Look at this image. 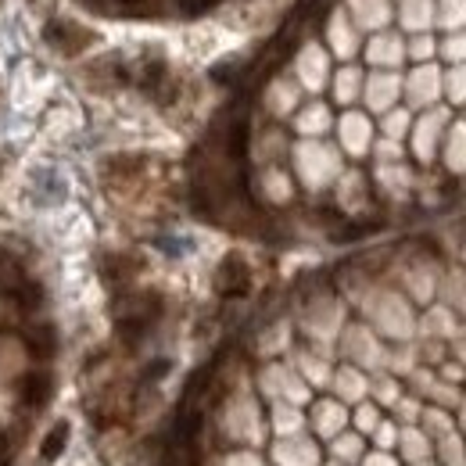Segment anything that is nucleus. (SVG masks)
<instances>
[{
	"label": "nucleus",
	"mask_w": 466,
	"mask_h": 466,
	"mask_svg": "<svg viewBox=\"0 0 466 466\" xmlns=\"http://www.w3.org/2000/svg\"><path fill=\"white\" fill-rule=\"evenodd\" d=\"M445 294L452 305H460V312H466V277H449L445 280Z\"/></svg>",
	"instance_id": "nucleus-37"
},
{
	"label": "nucleus",
	"mask_w": 466,
	"mask_h": 466,
	"mask_svg": "<svg viewBox=\"0 0 466 466\" xmlns=\"http://www.w3.org/2000/svg\"><path fill=\"white\" fill-rule=\"evenodd\" d=\"M298 129H301L305 137H319L323 129H330V112H327V105H309V108H301V112H298Z\"/></svg>",
	"instance_id": "nucleus-22"
},
{
	"label": "nucleus",
	"mask_w": 466,
	"mask_h": 466,
	"mask_svg": "<svg viewBox=\"0 0 466 466\" xmlns=\"http://www.w3.org/2000/svg\"><path fill=\"white\" fill-rule=\"evenodd\" d=\"M262 391L269 395V399H288L291 406H301L305 399H309V388H305V380L294 373L291 366H280V362H273V366H266L262 370Z\"/></svg>",
	"instance_id": "nucleus-3"
},
{
	"label": "nucleus",
	"mask_w": 466,
	"mask_h": 466,
	"mask_svg": "<svg viewBox=\"0 0 466 466\" xmlns=\"http://www.w3.org/2000/svg\"><path fill=\"white\" fill-rule=\"evenodd\" d=\"M327 40H330V51H334L338 58H351V55L359 51V29H355V22L349 18L345 7H338V11L330 15V22H327Z\"/></svg>",
	"instance_id": "nucleus-9"
},
{
	"label": "nucleus",
	"mask_w": 466,
	"mask_h": 466,
	"mask_svg": "<svg viewBox=\"0 0 466 466\" xmlns=\"http://www.w3.org/2000/svg\"><path fill=\"white\" fill-rule=\"evenodd\" d=\"M434 18L445 29H466V0H441V7L434 11Z\"/></svg>",
	"instance_id": "nucleus-26"
},
{
	"label": "nucleus",
	"mask_w": 466,
	"mask_h": 466,
	"mask_svg": "<svg viewBox=\"0 0 466 466\" xmlns=\"http://www.w3.org/2000/svg\"><path fill=\"white\" fill-rule=\"evenodd\" d=\"M294 76H298V86L319 94L327 86V79H330V58H327V51L319 44H305L298 51V61H294Z\"/></svg>",
	"instance_id": "nucleus-4"
},
{
	"label": "nucleus",
	"mask_w": 466,
	"mask_h": 466,
	"mask_svg": "<svg viewBox=\"0 0 466 466\" xmlns=\"http://www.w3.org/2000/svg\"><path fill=\"white\" fill-rule=\"evenodd\" d=\"M366 312H370L373 327H377L384 338L409 341V338H412V330H416V319H412L409 301L395 291H373L370 298H366Z\"/></svg>",
	"instance_id": "nucleus-1"
},
{
	"label": "nucleus",
	"mask_w": 466,
	"mask_h": 466,
	"mask_svg": "<svg viewBox=\"0 0 466 466\" xmlns=\"http://www.w3.org/2000/svg\"><path fill=\"white\" fill-rule=\"evenodd\" d=\"M366 466H399V463H395L388 452H373V456L366 460Z\"/></svg>",
	"instance_id": "nucleus-43"
},
{
	"label": "nucleus",
	"mask_w": 466,
	"mask_h": 466,
	"mask_svg": "<svg viewBox=\"0 0 466 466\" xmlns=\"http://www.w3.org/2000/svg\"><path fill=\"white\" fill-rule=\"evenodd\" d=\"M416 384H420L423 391H431V399H438L441 406H456V402H460L456 388H449V384H438L434 377H423V373H416Z\"/></svg>",
	"instance_id": "nucleus-28"
},
{
	"label": "nucleus",
	"mask_w": 466,
	"mask_h": 466,
	"mask_svg": "<svg viewBox=\"0 0 466 466\" xmlns=\"http://www.w3.org/2000/svg\"><path fill=\"white\" fill-rule=\"evenodd\" d=\"M377 395L384 399V402H399V388H395V380H377Z\"/></svg>",
	"instance_id": "nucleus-40"
},
{
	"label": "nucleus",
	"mask_w": 466,
	"mask_h": 466,
	"mask_svg": "<svg viewBox=\"0 0 466 466\" xmlns=\"http://www.w3.org/2000/svg\"><path fill=\"white\" fill-rule=\"evenodd\" d=\"M341 305L338 301H330V298H319L309 312H305V330H309V338L312 341H319V345H330L334 341V334L341 330Z\"/></svg>",
	"instance_id": "nucleus-6"
},
{
	"label": "nucleus",
	"mask_w": 466,
	"mask_h": 466,
	"mask_svg": "<svg viewBox=\"0 0 466 466\" xmlns=\"http://www.w3.org/2000/svg\"><path fill=\"white\" fill-rule=\"evenodd\" d=\"M406 284L416 301H427V298L434 294V277H431V269H409Z\"/></svg>",
	"instance_id": "nucleus-30"
},
{
	"label": "nucleus",
	"mask_w": 466,
	"mask_h": 466,
	"mask_svg": "<svg viewBox=\"0 0 466 466\" xmlns=\"http://www.w3.org/2000/svg\"><path fill=\"white\" fill-rule=\"evenodd\" d=\"M441 90H449V97L460 105V101H466V61L463 65H456L445 79H441Z\"/></svg>",
	"instance_id": "nucleus-32"
},
{
	"label": "nucleus",
	"mask_w": 466,
	"mask_h": 466,
	"mask_svg": "<svg viewBox=\"0 0 466 466\" xmlns=\"http://www.w3.org/2000/svg\"><path fill=\"white\" fill-rule=\"evenodd\" d=\"M298 373L305 377V380H312L316 388H323L327 380H330V366H327V359H319V355H312V351H298Z\"/></svg>",
	"instance_id": "nucleus-20"
},
{
	"label": "nucleus",
	"mask_w": 466,
	"mask_h": 466,
	"mask_svg": "<svg viewBox=\"0 0 466 466\" xmlns=\"http://www.w3.org/2000/svg\"><path fill=\"white\" fill-rule=\"evenodd\" d=\"M294 166H298V176L309 190H319L341 176V155L319 140H301L294 147Z\"/></svg>",
	"instance_id": "nucleus-2"
},
{
	"label": "nucleus",
	"mask_w": 466,
	"mask_h": 466,
	"mask_svg": "<svg viewBox=\"0 0 466 466\" xmlns=\"http://www.w3.org/2000/svg\"><path fill=\"white\" fill-rule=\"evenodd\" d=\"M227 431H230L233 438H248V441H258L262 438V427H258V406H255V399L251 395H237L230 406H227Z\"/></svg>",
	"instance_id": "nucleus-7"
},
{
	"label": "nucleus",
	"mask_w": 466,
	"mask_h": 466,
	"mask_svg": "<svg viewBox=\"0 0 466 466\" xmlns=\"http://www.w3.org/2000/svg\"><path fill=\"white\" fill-rule=\"evenodd\" d=\"M409 126V116L406 112H391V116L384 118V129H388V140H399L402 133H406Z\"/></svg>",
	"instance_id": "nucleus-38"
},
{
	"label": "nucleus",
	"mask_w": 466,
	"mask_h": 466,
	"mask_svg": "<svg viewBox=\"0 0 466 466\" xmlns=\"http://www.w3.org/2000/svg\"><path fill=\"white\" fill-rule=\"evenodd\" d=\"M412 55H416V58H431V55H434V40H431V36H416V40H412Z\"/></svg>",
	"instance_id": "nucleus-39"
},
{
	"label": "nucleus",
	"mask_w": 466,
	"mask_h": 466,
	"mask_svg": "<svg viewBox=\"0 0 466 466\" xmlns=\"http://www.w3.org/2000/svg\"><path fill=\"white\" fill-rule=\"evenodd\" d=\"M359 452H362V441L359 438H338L334 441V456L345 460V463H359Z\"/></svg>",
	"instance_id": "nucleus-34"
},
{
	"label": "nucleus",
	"mask_w": 466,
	"mask_h": 466,
	"mask_svg": "<svg viewBox=\"0 0 466 466\" xmlns=\"http://www.w3.org/2000/svg\"><path fill=\"white\" fill-rule=\"evenodd\" d=\"M416 466H423V463H416Z\"/></svg>",
	"instance_id": "nucleus-44"
},
{
	"label": "nucleus",
	"mask_w": 466,
	"mask_h": 466,
	"mask_svg": "<svg viewBox=\"0 0 466 466\" xmlns=\"http://www.w3.org/2000/svg\"><path fill=\"white\" fill-rule=\"evenodd\" d=\"M273 460L280 466H319V456H316V445L305 441V438H284L273 452Z\"/></svg>",
	"instance_id": "nucleus-13"
},
{
	"label": "nucleus",
	"mask_w": 466,
	"mask_h": 466,
	"mask_svg": "<svg viewBox=\"0 0 466 466\" xmlns=\"http://www.w3.org/2000/svg\"><path fill=\"white\" fill-rule=\"evenodd\" d=\"M334 388H338V395H341V399H349V402H359V399L370 391L366 377H362L355 366H341V373L334 377Z\"/></svg>",
	"instance_id": "nucleus-19"
},
{
	"label": "nucleus",
	"mask_w": 466,
	"mask_h": 466,
	"mask_svg": "<svg viewBox=\"0 0 466 466\" xmlns=\"http://www.w3.org/2000/svg\"><path fill=\"white\" fill-rule=\"evenodd\" d=\"M262 187H266V194H269L273 201H288V198H291V179L280 173V169H266Z\"/></svg>",
	"instance_id": "nucleus-29"
},
{
	"label": "nucleus",
	"mask_w": 466,
	"mask_h": 466,
	"mask_svg": "<svg viewBox=\"0 0 466 466\" xmlns=\"http://www.w3.org/2000/svg\"><path fill=\"white\" fill-rule=\"evenodd\" d=\"M399 441H402V449H406L409 460H416V463H423V456L431 452V441H427V434H420L416 427H406V431L399 434Z\"/></svg>",
	"instance_id": "nucleus-27"
},
{
	"label": "nucleus",
	"mask_w": 466,
	"mask_h": 466,
	"mask_svg": "<svg viewBox=\"0 0 466 466\" xmlns=\"http://www.w3.org/2000/svg\"><path fill=\"white\" fill-rule=\"evenodd\" d=\"M359 427L362 431H373L377 427V409H359Z\"/></svg>",
	"instance_id": "nucleus-42"
},
{
	"label": "nucleus",
	"mask_w": 466,
	"mask_h": 466,
	"mask_svg": "<svg viewBox=\"0 0 466 466\" xmlns=\"http://www.w3.org/2000/svg\"><path fill=\"white\" fill-rule=\"evenodd\" d=\"M423 423H427V431H434L438 438H445V434H452V420L445 416V409H431V412L423 416Z\"/></svg>",
	"instance_id": "nucleus-35"
},
{
	"label": "nucleus",
	"mask_w": 466,
	"mask_h": 466,
	"mask_svg": "<svg viewBox=\"0 0 466 466\" xmlns=\"http://www.w3.org/2000/svg\"><path fill=\"white\" fill-rule=\"evenodd\" d=\"M449 122V112L445 108H431L427 116L416 122V137H412V147H416V158L420 162H431L434 151H438V137Z\"/></svg>",
	"instance_id": "nucleus-8"
},
{
	"label": "nucleus",
	"mask_w": 466,
	"mask_h": 466,
	"mask_svg": "<svg viewBox=\"0 0 466 466\" xmlns=\"http://www.w3.org/2000/svg\"><path fill=\"white\" fill-rule=\"evenodd\" d=\"M349 18L355 22V29L370 33V29H384L391 18V0H349Z\"/></svg>",
	"instance_id": "nucleus-12"
},
{
	"label": "nucleus",
	"mask_w": 466,
	"mask_h": 466,
	"mask_svg": "<svg viewBox=\"0 0 466 466\" xmlns=\"http://www.w3.org/2000/svg\"><path fill=\"white\" fill-rule=\"evenodd\" d=\"M441 460H445V466H466L463 441H460V438H456V431H452V434H445V438H441Z\"/></svg>",
	"instance_id": "nucleus-33"
},
{
	"label": "nucleus",
	"mask_w": 466,
	"mask_h": 466,
	"mask_svg": "<svg viewBox=\"0 0 466 466\" xmlns=\"http://www.w3.org/2000/svg\"><path fill=\"white\" fill-rule=\"evenodd\" d=\"M441 55H445L449 61H456V65H463V61H466V33L449 36V40L441 44Z\"/></svg>",
	"instance_id": "nucleus-36"
},
{
	"label": "nucleus",
	"mask_w": 466,
	"mask_h": 466,
	"mask_svg": "<svg viewBox=\"0 0 466 466\" xmlns=\"http://www.w3.org/2000/svg\"><path fill=\"white\" fill-rule=\"evenodd\" d=\"M273 427H277V434H284V438H294L298 431H301V412H298V406H284V402H277V409H273Z\"/></svg>",
	"instance_id": "nucleus-25"
},
{
	"label": "nucleus",
	"mask_w": 466,
	"mask_h": 466,
	"mask_svg": "<svg viewBox=\"0 0 466 466\" xmlns=\"http://www.w3.org/2000/svg\"><path fill=\"white\" fill-rule=\"evenodd\" d=\"M341 427H345V409L338 406V402H323V406L316 409V431L319 434L334 438Z\"/></svg>",
	"instance_id": "nucleus-23"
},
{
	"label": "nucleus",
	"mask_w": 466,
	"mask_h": 466,
	"mask_svg": "<svg viewBox=\"0 0 466 466\" xmlns=\"http://www.w3.org/2000/svg\"><path fill=\"white\" fill-rule=\"evenodd\" d=\"M359 90H362V72H359V68H341L338 79H334L338 101H341V105H351V101L359 97Z\"/></svg>",
	"instance_id": "nucleus-24"
},
{
	"label": "nucleus",
	"mask_w": 466,
	"mask_h": 466,
	"mask_svg": "<svg viewBox=\"0 0 466 466\" xmlns=\"http://www.w3.org/2000/svg\"><path fill=\"white\" fill-rule=\"evenodd\" d=\"M434 11H438V4L434 0H402V25L406 29H427L431 22H434Z\"/></svg>",
	"instance_id": "nucleus-17"
},
{
	"label": "nucleus",
	"mask_w": 466,
	"mask_h": 466,
	"mask_svg": "<svg viewBox=\"0 0 466 466\" xmlns=\"http://www.w3.org/2000/svg\"><path fill=\"white\" fill-rule=\"evenodd\" d=\"M298 97H301V86L291 83V79H277L269 90H266V105L273 116H288L298 108Z\"/></svg>",
	"instance_id": "nucleus-16"
},
{
	"label": "nucleus",
	"mask_w": 466,
	"mask_h": 466,
	"mask_svg": "<svg viewBox=\"0 0 466 466\" xmlns=\"http://www.w3.org/2000/svg\"><path fill=\"white\" fill-rule=\"evenodd\" d=\"M445 162L452 173H466V122H456L449 133V147H445Z\"/></svg>",
	"instance_id": "nucleus-21"
},
{
	"label": "nucleus",
	"mask_w": 466,
	"mask_h": 466,
	"mask_svg": "<svg viewBox=\"0 0 466 466\" xmlns=\"http://www.w3.org/2000/svg\"><path fill=\"white\" fill-rule=\"evenodd\" d=\"M366 58L373 61V65H380V68H395L399 61L406 58V47H402V40H399V36L380 33V36H373V40H370Z\"/></svg>",
	"instance_id": "nucleus-14"
},
{
	"label": "nucleus",
	"mask_w": 466,
	"mask_h": 466,
	"mask_svg": "<svg viewBox=\"0 0 466 466\" xmlns=\"http://www.w3.org/2000/svg\"><path fill=\"white\" fill-rule=\"evenodd\" d=\"M423 334L427 338H456V316H452V309H445V305L431 309L423 316Z\"/></svg>",
	"instance_id": "nucleus-18"
},
{
	"label": "nucleus",
	"mask_w": 466,
	"mask_h": 466,
	"mask_svg": "<svg viewBox=\"0 0 466 466\" xmlns=\"http://www.w3.org/2000/svg\"><path fill=\"white\" fill-rule=\"evenodd\" d=\"M345 355L359 366H370V370H380L388 362V351L380 349V341L370 327H349L345 330Z\"/></svg>",
	"instance_id": "nucleus-5"
},
{
	"label": "nucleus",
	"mask_w": 466,
	"mask_h": 466,
	"mask_svg": "<svg viewBox=\"0 0 466 466\" xmlns=\"http://www.w3.org/2000/svg\"><path fill=\"white\" fill-rule=\"evenodd\" d=\"M341 144L349 155H362L370 147V118L359 112H349L341 118Z\"/></svg>",
	"instance_id": "nucleus-15"
},
{
	"label": "nucleus",
	"mask_w": 466,
	"mask_h": 466,
	"mask_svg": "<svg viewBox=\"0 0 466 466\" xmlns=\"http://www.w3.org/2000/svg\"><path fill=\"white\" fill-rule=\"evenodd\" d=\"M334 466H338V463H334Z\"/></svg>",
	"instance_id": "nucleus-45"
},
{
	"label": "nucleus",
	"mask_w": 466,
	"mask_h": 466,
	"mask_svg": "<svg viewBox=\"0 0 466 466\" xmlns=\"http://www.w3.org/2000/svg\"><path fill=\"white\" fill-rule=\"evenodd\" d=\"M406 94H409V101H412L416 108L434 105V101H438V94H441V72H438L434 65H420V68L409 76Z\"/></svg>",
	"instance_id": "nucleus-11"
},
{
	"label": "nucleus",
	"mask_w": 466,
	"mask_h": 466,
	"mask_svg": "<svg viewBox=\"0 0 466 466\" xmlns=\"http://www.w3.org/2000/svg\"><path fill=\"white\" fill-rule=\"evenodd\" d=\"M399 90H402V79H399L395 72H373V76H370V79L362 83L366 105H370L373 112H388V108L395 105Z\"/></svg>",
	"instance_id": "nucleus-10"
},
{
	"label": "nucleus",
	"mask_w": 466,
	"mask_h": 466,
	"mask_svg": "<svg viewBox=\"0 0 466 466\" xmlns=\"http://www.w3.org/2000/svg\"><path fill=\"white\" fill-rule=\"evenodd\" d=\"M227 466H262V460L255 452H233L227 456Z\"/></svg>",
	"instance_id": "nucleus-41"
},
{
	"label": "nucleus",
	"mask_w": 466,
	"mask_h": 466,
	"mask_svg": "<svg viewBox=\"0 0 466 466\" xmlns=\"http://www.w3.org/2000/svg\"><path fill=\"white\" fill-rule=\"evenodd\" d=\"M377 176H380V183L388 187V190H406L409 183H412V176H409V169L406 166H399V162H384L380 169H377Z\"/></svg>",
	"instance_id": "nucleus-31"
}]
</instances>
